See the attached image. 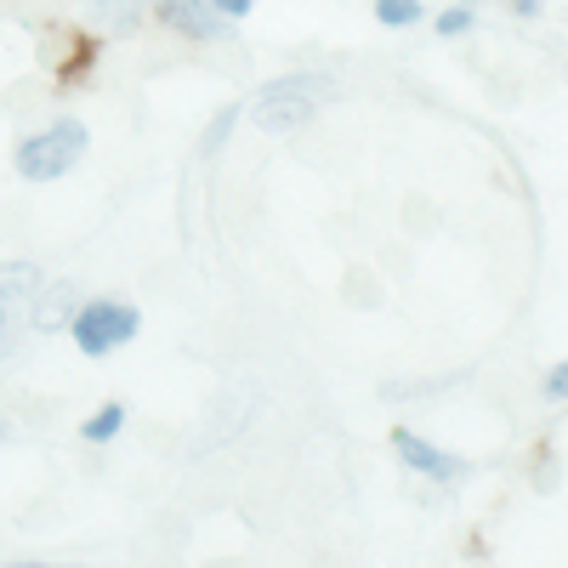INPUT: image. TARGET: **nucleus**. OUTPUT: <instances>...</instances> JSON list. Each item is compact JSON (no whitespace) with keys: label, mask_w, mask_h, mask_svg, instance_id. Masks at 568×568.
<instances>
[{"label":"nucleus","mask_w":568,"mask_h":568,"mask_svg":"<svg viewBox=\"0 0 568 568\" xmlns=\"http://www.w3.org/2000/svg\"><path fill=\"white\" fill-rule=\"evenodd\" d=\"M85 154H91V125L80 114H52L12 142V171L29 187H52V182L74 176L85 165Z\"/></svg>","instance_id":"f257e3e1"},{"label":"nucleus","mask_w":568,"mask_h":568,"mask_svg":"<svg viewBox=\"0 0 568 568\" xmlns=\"http://www.w3.org/2000/svg\"><path fill=\"white\" fill-rule=\"evenodd\" d=\"M69 347L91 364H103L114 353H125L136 336H142V307L125 302V296H80L74 318H69Z\"/></svg>","instance_id":"f03ea898"},{"label":"nucleus","mask_w":568,"mask_h":568,"mask_svg":"<svg viewBox=\"0 0 568 568\" xmlns=\"http://www.w3.org/2000/svg\"><path fill=\"white\" fill-rule=\"evenodd\" d=\"M393 460H398L404 471H415L420 484H433V489H455V484L471 478V460L449 455L444 444L409 433V426H393Z\"/></svg>","instance_id":"7ed1b4c3"},{"label":"nucleus","mask_w":568,"mask_h":568,"mask_svg":"<svg viewBox=\"0 0 568 568\" xmlns=\"http://www.w3.org/2000/svg\"><path fill=\"white\" fill-rule=\"evenodd\" d=\"M318 98H296V91H251L245 98V120L262 131V136H302L318 125Z\"/></svg>","instance_id":"20e7f679"},{"label":"nucleus","mask_w":568,"mask_h":568,"mask_svg":"<svg viewBox=\"0 0 568 568\" xmlns=\"http://www.w3.org/2000/svg\"><path fill=\"white\" fill-rule=\"evenodd\" d=\"M149 12L182 45H222L233 34V23L211 7V0H149Z\"/></svg>","instance_id":"39448f33"},{"label":"nucleus","mask_w":568,"mask_h":568,"mask_svg":"<svg viewBox=\"0 0 568 568\" xmlns=\"http://www.w3.org/2000/svg\"><path fill=\"white\" fill-rule=\"evenodd\" d=\"M80 23L98 40H136L142 29L154 23V12H149V0H85Z\"/></svg>","instance_id":"423d86ee"},{"label":"nucleus","mask_w":568,"mask_h":568,"mask_svg":"<svg viewBox=\"0 0 568 568\" xmlns=\"http://www.w3.org/2000/svg\"><path fill=\"white\" fill-rule=\"evenodd\" d=\"M74 307H80L74 284H69V278H45V291H40L34 307H29V329H34V336H63L69 318H74Z\"/></svg>","instance_id":"0eeeda50"},{"label":"nucleus","mask_w":568,"mask_h":568,"mask_svg":"<svg viewBox=\"0 0 568 568\" xmlns=\"http://www.w3.org/2000/svg\"><path fill=\"white\" fill-rule=\"evenodd\" d=\"M45 273L40 262H29V256H0V302H7L12 313H29L34 307V296L45 291Z\"/></svg>","instance_id":"6e6552de"},{"label":"nucleus","mask_w":568,"mask_h":568,"mask_svg":"<svg viewBox=\"0 0 568 568\" xmlns=\"http://www.w3.org/2000/svg\"><path fill=\"white\" fill-rule=\"evenodd\" d=\"M240 125H245V98H233V103H222V109L205 120V131H200V142H194V160H205V165H211V160H222Z\"/></svg>","instance_id":"1a4fd4ad"},{"label":"nucleus","mask_w":568,"mask_h":568,"mask_svg":"<svg viewBox=\"0 0 568 568\" xmlns=\"http://www.w3.org/2000/svg\"><path fill=\"white\" fill-rule=\"evenodd\" d=\"M125 426H131V404H125V398H109V404H98V409L80 420V444L109 449V444L125 438Z\"/></svg>","instance_id":"9d476101"},{"label":"nucleus","mask_w":568,"mask_h":568,"mask_svg":"<svg viewBox=\"0 0 568 568\" xmlns=\"http://www.w3.org/2000/svg\"><path fill=\"white\" fill-rule=\"evenodd\" d=\"M369 18H375V29H387V34H409L433 12H426V0H369Z\"/></svg>","instance_id":"9b49d317"},{"label":"nucleus","mask_w":568,"mask_h":568,"mask_svg":"<svg viewBox=\"0 0 568 568\" xmlns=\"http://www.w3.org/2000/svg\"><path fill=\"white\" fill-rule=\"evenodd\" d=\"M478 18H484L478 0H449V7H438L433 18H426V29H433L438 40H466L471 29H478Z\"/></svg>","instance_id":"f8f14e48"},{"label":"nucleus","mask_w":568,"mask_h":568,"mask_svg":"<svg viewBox=\"0 0 568 568\" xmlns=\"http://www.w3.org/2000/svg\"><path fill=\"white\" fill-rule=\"evenodd\" d=\"M540 398L568 409V358H557V364H546V369H540Z\"/></svg>","instance_id":"ddd939ff"},{"label":"nucleus","mask_w":568,"mask_h":568,"mask_svg":"<svg viewBox=\"0 0 568 568\" xmlns=\"http://www.w3.org/2000/svg\"><path fill=\"white\" fill-rule=\"evenodd\" d=\"M211 7H216V12H222L233 29H245V23L256 18V7H262V0H211Z\"/></svg>","instance_id":"4468645a"},{"label":"nucleus","mask_w":568,"mask_h":568,"mask_svg":"<svg viewBox=\"0 0 568 568\" xmlns=\"http://www.w3.org/2000/svg\"><path fill=\"white\" fill-rule=\"evenodd\" d=\"M511 18H546V0H506Z\"/></svg>","instance_id":"2eb2a0df"},{"label":"nucleus","mask_w":568,"mask_h":568,"mask_svg":"<svg viewBox=\"0 0 568 568\" xmlns=\"http://www.w3.org/2000/svg\"><path fill=\"white\" fill-rule=\"evenodd\" d=\"M557 484H562L557 460H540V466H535V489H557Z\"/></svg>","instance_id":"dca6fc26"},{"label":"nucleus","mask_w":568,"mask_h":568,"mask_svg":"<svg viewBox=\"0 0 568 568\" xmlns=\"http://www.w3.org/2000/svg\"><path fill=\"white\" fill-rule=\"evenodd\" d=\"M12 324H18V313H12L7 302H0V336H7V329H12Z\"/></svg>","instance_id":"f3484780"},{"label":"nucleus","mask_w":568,"mask_h":568,"mask_svg":"<svg viewBox=\"0 0 568 568\" xmlns=\"http://www.w3.org/2000/svg\"><path fill=\"white\" fill-rule=\"evenodd\" d=\"M7 438H12V420H7V415H0V444H7Z\"/></svg>","instance_id":"a211bd4d"},{"label":"nucleus","mask_w":568,"mask_h":568,"mask_svg":"<svg viewBox=\"0 0 568 568\" xmlns=\"http://www.w3.org/2000/svg\"><path fill=\"white\" fill-rule=\"evenodd\" d=\"M562 69H568V63H562Z\"/></svg>","instance_id":"6ab92c4d"}]
</instances>
